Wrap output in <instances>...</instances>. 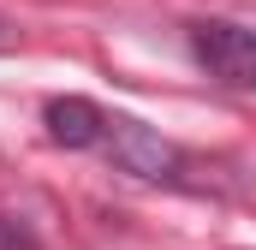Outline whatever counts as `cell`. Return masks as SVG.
I'll return each instance as SVG.
<instances>
[{
	"label": "cell",
	"mask_w": 256,
	"mask_h": 250,
	"mask_svg": "<svg viewBox=\"0 0 256 250\" xmlns=\"http://www.w3.org/2000/svg\"><path fill=\"white\" fill-rule=\"evenodd\" d=\"M6 48H18V24H12V18L0 12V54H6Z\"/></svg>",
	"instance_id": "cell-5"
},
{
	"label": "cell",
	"mask_w": 256,
	"mask_h": 250,
	"mask_svg": "<svg viewBox=\"0 0 256 250\" xmlns=\"http://www.w3.org/2000/svg\"><path fill=\"white\" fill-rule=\"evenodd\" d=\"M0 250H42V244H36V232H30L24 220L0 214Z\"/></svg>",
	"instance_id": "cell-4"
},
{
	"label": "cell",
	"mask_w": 256,
	"mask_h": 250,
	"mask_svg": "<svg viewBox=\"0 0 256 250\" xmlns=\"http://www.w3.org/2000/svg\"><path fill=\"white\" fill-rule=\"evenodd\" d=\"M191 54L208 78H220L232 90H256V30L232 24V18H202V24H191Z\"/></svg>",
	"instance_id": "cell-1"
},
{
	"label": "cell",
	"mask_w": 256,
	"mask_h": 250,
	"mask_svg": "<svg viewBox=\"0 0 256 250\" xmlns=\"http://www.w3.org/2000/svg\"><path fill=\"white\" fill-rule=\"evenodd\" d=\"M102 131H108V114H102L96 102H84V96L48 102V137H54V143H66V149H90V143H102Z\"/></svg>",
	"instance_id": "cell-3"
},
{
	"label": "cell",
	"mask_w": 256,
	"mask_h": 250,
	"mask_svg": "<svg viewBox=\"0 0 256 250\" xmlns=\"http://www.w3.org/2000/svg\"><path fill=\"white\" fill-rule=\"evenodd\" d=\"M102 143H108V155H114L126 173H137V179H179V167H185V155H179L167 137H155L143 120H126V114H108Z\"/></svg>",
	"instance_id": "cell-2"
}]
</instances>
